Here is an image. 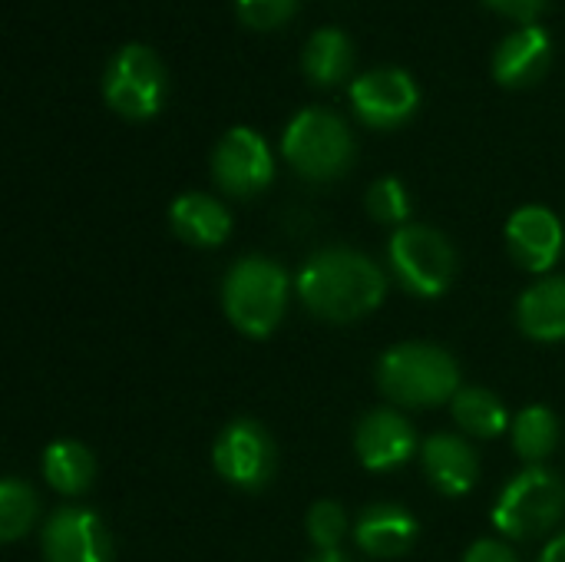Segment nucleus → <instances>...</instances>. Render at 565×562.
Wrapping results in <instances>:
<instances>
[{
    "instance_id": "nucleus-1",
    "label": "nucleus",
    "mask_w": 565,
    "mask_h": 562,
    "mask_svg": "<svg viewBox=\"0 0 565 562\" xmlns=\"http://www.w3.org/2000/svg\"><path fill=\"white\" fill-rule=\"evenodd\" d=\"M384 272L351 248H324L311 255L298 275V295L311 315L344 325L358 321L384 301Z\"/></svg>"
},
{
    "instance_id": "nucleus-2",
    "label": "nucleus",
    "mask_w": 565,
    "mask_h": 562,
    "mask_svg": "<svg viewBox=\"0 0 565 562\" xmlns=\"http://www.w3.org/2000/svg\"><path fill=\"white\" fill-rule=\"evenodd\" d=\"M381 391L404 407H437L457 397L460 368L437 344H397L377 364Z\"/></svg>"
},
{
    "instance_id": "nucleus-3",
    "label": "nucleus",
    "mask_w": 565,
    "mask_h": 562,
    "mask_svg": "<svg viewBox=\"0 0 565 562\" xmlns=\"http://www.w3.org/2000/svg\"><path fill=\"white\" fill-rule=\"evenodd\" d=\"M222 305L228 321L248 335L265 338L278 328L288 305V275L278 262L248 255L232 265L222 282Z\"/></svg>"
},
{
    "instance_id": "nucleus-4",
    "label": "nucleus",
    "mask_w": 565,
    "mask_h": 562,
    "mask_svg": "<svg viewBox=\"0 0 565 562\" xmlns=\"http://www.w3.org/2000/svg\"><path fill=\"white\" fill-rule=\"evenodd\" d=\"M281 152L291 162V169L311 182H331L344 176L354 162V136L341 116L331 109H301L285 136H281Z\"/></svg>"
},
{
    "instance_id": "nucleus-5",
    "label": "nucleus",
    "mask_w": 565,
    "mask_h": 562,
    "mask_svg": "<svg viewBox=\"0 0 565 562\" xmlns=\"http://www.w3.org/2000/svg\"><path fill=\"white\" fill-rule=\"evenodd\" d=\"M166 89H169L166 66L152 46L126 43L109 56L103 73V96L109 109L119 113L122 119L132 123L152 119L166 103Z\"/></svg>"
},
{
    "instance_id": "nucleus-6",
    "label": "nucleus",
    "mask_w": 565,
    "mask_h": 562,
    "mask_svg": "<svg viewBox=\"0 0 565 562\" xmlns=\"http://www.w3.org/2000/svg\"><path fill=\"white\" fill-rule=\"evenodd\" d=\"M565 513L563 480L543 467H526L516 474L497 500L493 523L500 533L526 540L550 533Z\"/></svg>"
},
{
    "instance_id": "nucleus-7",
    "label": "nucleus",
    "mask_w": 565,
    "mask_h": 562,
    "mask_svg": "<svg viewBox=\"0 0 565 562\" xmlns=\"http://www.w3.org/2000/svg\"><path fill=\"white\" fill-rule=\"evenodd\" d=\"M391 268L397 282L420 298H437L454 282V245L430 225H401L391 238Z\"/></svg>"
},
{
    "instance_id": "nucleus-8",
    "label": "nucleus",
    "mask_w": 565,
    "mask_h": 562,
    "mask_svg": "<svg viewBox=\"0 0 565 562\" xmlns=\"http://www.w3.org/2000/svg\"><path fill=\"white\" fill-rule=\"evenodd\" d=\"M351 106L371 129H397L417 113L420 89L407 70L377 66L351 83Z\"/></svg>"
},
{
    "instance_id": "nucleus-9",
    "label": "nucleus",
    "mask_w": 565,
    "mask_h": 562,
    "mask_svg": "<svg viewBox=\"0 0 565 562\" xmlns=\"http://www.w3.org/2000/svg\"><path fill=\"white\" fill-rule=\"evenodd\" d=\"M212 176L218 189H225L228 195L238 199L258 195L275 176V159L268 142L248 126L228 129L212 152Z\"/></svg>"
},
{
    "instance_id": "nucleus-10",
    "label": "nucleus",
    "mask_w": 565,
    "mask_h": 562,
    "mask_svg": "<svg viewBox=\"0 0 565 562\" xmlns=\"http://www.w3.org/2000/svg\"><path fill=\"white\" fill-rule=\"evenodd\" d=\"M212 460L228 484L242 490H262L275 474V444L262 424L235 421L218 434Z\"/></svg>"
},
{
    "instance_id": "nucleus-11",
    "label": "nucleus",
    "mask_w": 565,
    "mask_h": 562,
    "mask_svg": "<svg viewBox=\"0 0 565 562\" xmlns=\"http://www.w3.org/2000/svg\"><path fill=\"white\" fill-rule=\"evenodd\" d=\"M109 537L89 510L63 507L43 527L46 562H109Z\"/></svg>"
},
{
    "instance_id": "nucleus-12",
    "label": "nucleus",
    "mask_w": 565,
    "mask_h": 562,
    "mask_svg": "<svg viewBox=\"0 0 565 562\" xmlns=\"http://www.w3.org/2000/svg\"><path fill=\"white\" fill-rule=\"evenodd\" d=\"M553 63V36L540 23H526L503 36L493 50V79L510 89L533 86Z\"/></svg>"
},
{
    "instance_id": "nucleus-13",
    "label": "nucleus",
    "mask_w": 565,
    "mask_h": 562,
    "mask_svg": "<svg viewBox=\"0 0 565 562\" xmlns=\"http://www.w3.org/2000/svg\"><path fill=\"white\" fill-rule=\"evenodd\" d=\"M563 225L546 205H523L507 222V245L520 268L546 272L563 252Z\"/></svg>"
},
{
    "instance_id": "nucleus-14",
    "label": "nucleus",
    "mask_w": 565,
    "mask_h": 562,
    "mask_svg": "<svg viewBox=\"0 0 565 562\" xmlns=\"http://www.w3.org/2000/svg\"><path fill=\"white\" fill-rule=\"evenodd\" d=\"M354 450L367 470H394L414 457L417 437L397 411H371L354 431Z\"/></svg>"
},
{
    "instance_id": "nucleus-15",
    "label": "nucleus",
    "mask_w": 565,
    "mask_h": 562,
    "mask_svg": "<svg viewBox=\"0 0 565 562\" xmlns=\"http://www.w3.org/2000/svg\"><path fill=\"white\" fill-rule=\"evenodd\" d=\"M169 222H172V232L189 242V245H199V248H215L228 238L232 232V215L228 209L205 195V192H185L172 202L169 209Z\"/></svg>"
},
{
    "instance_id": "nucleus-16",
    "label": "nucleus",
    "mask_w": 565,
    "mask_h": 562,
    "mask_svg": "<svg viewBox=\"0 0 565 562\" xmlns=\"http://www.w3.org/2000/svg\"><path fill=\"white\" fill-rule=\"evenodd\" d=\"M424 470L444 497H463L477 484V454L454 434H434L424 444Z\"/></svg>"
},
{
    "instance_id": "nucleus-17",
    "label": "nucleus",
    "mask_w": 565,
    "mask_h": 562,
    "mask_svg": "<svg viewBox=\"0 0 565 562\" xmlns=\"http://www.w3.org/2000/svg\"><path fill=\"white\" fill-rule=\"evenodd\" d=\"M358 547L367 553V556H377V560H394L401 553H407L417 540V520L394 507V503H377V507H367L358 520Z\"/></svg>"
},
{
    "instance_id": "nucleus-18",
    "label": "nucleus",
    "mask_w": 565,
    "mask_h": 562,
    "mask_svg": "<svg viewBox=\"0 0 565 562\" xmlns=\"http://www.w3.org/2000/svg\"><path fill=\"white\" fill-rule=\"evenodd\" d=\"M516 321L533 341H563L565 338V278H543L523 291L516 305Z\"/></svg>"
},
{
    "instance_id": "nucleus-19",
    "label": "nucleus",
    "mask_w": 565,
    "mask_h": 562,
    "mask_svg": "<svg viewBox=\"0 0 565 562\" xmlns=\"http://www.w3.org/2000/svg\"><path fill=\"white\" fill-rule=\"evenodd\" d=\"M354 66L351 36L338 26H321L308 36L301 53V70L315 86H338Z\"/></svg>"
},
{
    "instance_id": "nucleus-20",
    "label": "nucleus",
    "mask_w": 565,
    "mask_h": 562,
    "mask_svg": "<svg viewBox=\"0 0 565 562\" xmlns=\"http://www.w3.org/2000/svg\"><path fill=\"white\" fill-rule=\"evenodd\" d=\"M93 474H96L93 454L83 444H76V441H56L43 454V477H46V484L53 490L66 494V497H76V494L89 490Z\"/></svg>"
},
{
    "instance_id": "nucleus-21",
    "label": "nucleus",
    "mask_w": 565,
    "mask_h": 562,
    "mask_svg": "<svg viewBox=\"0 0 565 562\" xmlns=\"http://www.w3.org/2000/svg\"><path fill=\"white\" fill-rule=\"evenodd\" d=\"M450 411H454V421L473 437H500L507 431V411L500 397L483 388L457 391V397L450 401Z\"/></svg>"
},
{
    "instance_id": "nucleus-22",
    "label": "nucleus",
    "mask_w": 565,
    "mask_h": 562,
    "mask_svg": "<svg viewBox=\"0 0 565 562\" xmlns=\"http://www.w3.org/2000/svg\"><path fill=\"white\" fill-rule=\"evenodd\" d=\"M559 444V421L550 407H526L513 424V447L526 464H540Z\"/></svg>"
},
{
    "instance_id": "nucleus-23",
    "label": "nucleus",
    "mask_w": 565,
    "mask_h": 562,
    "mask_svg": "<svg viewBox=\"0 0 565 562\" xmlns=\"http://www.w3.org/2000/svg\"><path fill=\"white\" fill-rule=\"evenodd\" d=\"M36 517V497L26 484H20L17 477H7L0 484V537L7 543L20 540Z\"/></svg>"
},
{
    "instance_id": "nucleus-24",
    "label": "nucleus",
    "mask_w": 565,
    "mask_h": 562,
    "mask_svg": "<svg viewBox=\"0 0 565 562\" xmlns=\"http://www.w3.org/2000/svg\"><path fill=\"white\" fill-rule=\"evenodd\" d=\"M367 212L384 225H401L411 215V199L401 179H377L367 192Z\"/></svg>"
},
{
    "instance_id": "nucleus-25",
    "label": "nucleus",
    "mask_w": 565,
    "mask_h": 562,
    "mask_svg": "<svg viewBox=\"0 0 565 562\" xmlns=\"http://www.w3.org/2000/svg\"><path fill=\"white\" fill-rule=\"evenodd\" d=\"M344 530H348V517H344V510L338 503L321 500V503L311 507V513H308V537H311V543L321 553H334L341 537H344Z\"/></svg>"
},
{
    "instance_id": "nucleus-26",
    "label": "nucleus",
    "mask_w": 565,
    "mask_h": 562,
    "mask_svg": "<svg viewBox=\"0 0 565 562\" xmlns=\"http://www.w3.org/2000/svg\"><path fill=\"white\" fill-rule=\"evenodd\" d=\"M301 0H235L238 20L252 30H278L298 13Z\"/></svg>"
},
{
    "instance_id": "nucleus-27",
    "label": "nucleus",
    "mask_w": 565,
    "mask_h": 562,
    "mask_svg": "<svg viewBox=\"0 0 565 562\" xmlns=\"http://www.w3.org/2000/svg\"><path fill=\"white\" fill-rule=\"evenodd\" d=\"M497 13H503V17H510V20H516V23H536V17L546 10V3L550 0H487Z\"/></svg>"
},
{
    "instance_id": "nucleus-28",
    "label": "nucleus",
    "mask_w": 565,
    "mask_h": 562,
    "mask_svg": "<svg viewBox=\"0 0 565 562\" xmlns=\"http://www.w3.org/2000/svg\"><path fill=\"white\" fill-rule=\"evenodd\" d=\"M463 562H520V560H516V553H513L507 543H500V540H477V543L467 550Z\"/></svg>"
},
{
    "instance_id": "nucleus-29",
    "label": "nucleus",
    "mask_w": 565,
    "mask_h": 562,
    "mask_svg": "<svg viewBox=\"0 0 565 562\" xmlns=\"http://www.w3.org/2000/svg\"><path fill=\"white\" fill-rule=\"evenodd\" d=\"M540 562H565V533L563 537H556V540L543 550Z\"/></svg>"
},
{
    "instance_id": "nucleus-30",
    "label": "nucleus",
    "mask_w": 565,
    "mask_h": 562,
    "mask_svg": "<svg viewBox=\"0 0 565 562\" xmlns=\"http://www.w3.org/2000/svg\"><path fill=\"white\" fill-rule=\"evenodd\" d=\"M311 562H351V560H344V556H341V553L334 550V553H318V556H315Z\"/></svg>"
}]
</instances>
